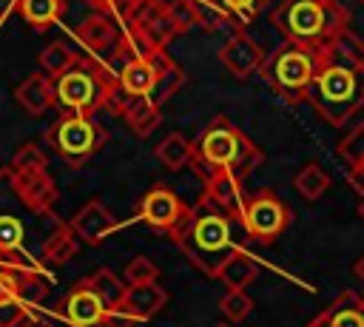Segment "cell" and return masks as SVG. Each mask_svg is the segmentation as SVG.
<instances>
[{
    "instance_id": "obj_1",
    "label": "cell",
    "mask_w": 364,
    "mask_h": 327,
    "mask_svg": "<svg viewBox=\"0 0 364 327\" xmlns=\"http://www.w3.org/2000/svg\"><path fill=\"white\" fill-rule=\"evenodd\" d=\"M270 23L284 43L324 54L350 28V14L338 0H282L270 11Z\"/></svg>"
},
{
    "instance_id": "obj_2",
    "label": "cell",
    "mask_w": 364,
    "mask_h": 327,
    "mask_svg": "<svg viewBox=\"0 0 364 327\" xmlns=\"http://www.w3.org/2000/svg\"><path fill=\"white\" fill-rule=\"evenodd\" d=\"M233 222L228 213H222L219 208H213L208 199H199V205H193L185 227L173 236V242L182 247V253L208 276L219 279L222 267L239 253L245 250L236 242L233 233Z\"/></svg>"
},
{
    "instance_id": "obj_3",
    "label": "cell",
    "mask_w": 364,
    "mask_h": 327,
    "mask_svg": "<svg viewBox=\"0 0 364 327\" xmlns=\"http://www.w3.org/2000/svg\"><path fill=\"white\" fill-rule=\"evenodd\" d=\"M262 159L264 154L256 142H250L247 134H242L228 117H213L193 142L191 168L202 182H208L216 171H230L245 179Z\"/></svg>"
},
{
    "instance_id": "obj_4",
    "label": "cell",
    "mask_w": 364,
    "mask_h": 327,
    "mask_svg": "<svg viewBox=\"0 0 364 327\" xmlns=\"http://www.w3.org/2000/svg\"><path fill=\"white\" fill-rule=\"evenodd\" d=\"M304 100L330 125L341 128V122L364 105V68L336 51H327Z\"/></svg>"
},
{
    "instance_id": "obj_5",
    "label": "cell",
    "mask_w": 364,
    "mask_h": 327,
    "mask_svg": "<svg viewBox=\"0 0 364 327\" xmlns=\"http://www.w3.org/2000/svg\"><path fill=\"white\" fill-rule=\"evenodd\" d=\"M327 54V51H324ZM324 54L318 51H307V48H299V45H279L262 65V77L264 82L279 94L284 97L287 102H301L307 88L313 85L321 63H324Z\"/></svg>"
},
{
    "instance_id": "obj_6",
    "label": "cell",
    "mask_w": 364,
    "mask_h": 327,
    "mask_svg": "<svg viewBox=\"0 0 364 327\" xmlns=\"http://www.w3.org/2000/svg\"><path fill=\"white\" fill-rule=\"evenodd\" d=\"M105 139H108L105 128L97 125L91 117H80V114H63L46 131V145L57 151V156L71 168L85 165L105 145Z\"/></svg>"
},
{
    "instance_id": "obj_7",
    "label": "cell",
    "mask_w": 364,
    "mask_h": 327,
    "mask_svg": "<svg viewBox=\"0 0 364 327\" xmlns=\"http://www.w3.org/2000/svg\"><path fill=\"white\" fill-rule=\"evenodd\" d=\"M102 91H105V82H102L97 63L88 65L85 60L77 68L54 80V94H57V105L63 108V114L91 117L97 108H102Z\"/></svg>"
},
{
    "instance_id": "obj_8",
    "label": "cell",
    "mask_w": 364,
    "mask_h": 327,
    "mask_svg": "<svg viewBox=\"0 0 364 327\" xmlns=\"http://www.w3.org/2000/svg\"><path fill=\"white\" fill-rule=\"evenodd\" d=\"M239 225H242L247 239L270 245L290 225V208L273 191H256L253 196H247L242 216H239Z\"/></svg>"
},
{
    "instance_id": "obj_9",
    "label": "cell",
    "mask_w": 364,
    "mask_h": 327,
    "mask_svg": "<svg viewBox=\"0 0 364 327\" xmlns=\"http://www.w3.org/2000/svg\"><path fill=\"white\" fill-rule=\"evenodd\" d=\"M191 210H193V208L185 205L182 196H176V193L168 191V188H151V191L139 199V205H136V216H139L145 225H151V227L168 233L171 239L185 227Z\"/></svg>"
},
{
    "instance_id": "obj_10",
    "label": "cell",
    "mask_w": 364,
    "mask_h": 327,
    "mask_svg": "<svg viewBox=\"0 0 364 327\" xmlns=\"http://www.w3.org/2000/svg\"><path fill=\"white\" fill-rule=\"evenodd\" d=\"M57 313L60 318H65L71 327H102L105 316H108V307L102 304V299L94 293L91 282L82 279L77 282L65 299L57 304Z\"/></svg>"
},
{
    "instance_id": "obj_11",
    "label": "cell",
    "mask_w": 364,
    "mask_h": 327,
    "mask_svg": "<svg viewBox=\"0 0 364 327\" xmlns=\"http://www.w3.org/2000/svg\"><path fill=\"white\" fill-rule=\"evenodd\" d=\"M17 199L31 210V213H46L54 216V205H57V185L51 179L48 171H31V173H6Z\"/></svg>"
},
{
    "instance_id": "obj_12",
    "label": "cell",
    "mask_w": 364,
    "mask_h": 327,
    "mask_svg": "<svg viewBox=\"0 0 364 327\" xmlns=\"http://www.w3.org/2000/svg\"><path fill=\"white\" fill-rule=\"evenodd\" d=\"M219 60H222V65L230 71V74H236V77H250V74H256V71H262V65H264V51H262V45L253 40V37H247L245 31H236L222 48H219Z\"/></svg>"
},
{
    "instance_id": "obj_13",
    "label": "cell",
    "mask_w": 364,
    "mask_h": 327,
    "mask_svg": "<svg viewBox=\"0 0 364 327\" xmlns=\"http://www.w3.org/2000/svg\"><path fill=\"white\" fill-rule=\"evenodd\" d=\"M202 199H208L213 208H219L222 213H228L230 219L239 222L242 208H245V202H247L245 179H239V176L230 173V171H216V173L205 182V193H202Z\"/></svg>"
},
{
    "instance_id": "obj_14",
    "label": "cell",
    "mask_w": 364,
    "mask_h": 327,
    "mask_svg": "<svg viewBox=\"0 0 364 327\" xmlns=\"http://www.w3.org/2000/svg\"><path fill=\"white\" fill-rule=\"evenodd\" d=\"M74 37H77L97 60H102V57H108V54L119 45L122 31H119L117 20H111L108 14L94 11V14H88V17L74 28Z\"/></svg>"
},
{
    "instance_id": "obj_15",
    "label": "cell",
    "mask_w": 364,
    "mask_h": 327,
    "mask_svg": "<svg viewBox=\"0 0 364 327\" xmlns=\"http://www.w3.org/2000/svg\"><path fill=\"white\" fill-rule=\"evenodd\" d=\"M71 230L80 236V242L88 245H102L114 230H117V219L114 213L100 202V199H88L74 216H71Z\"/></svg>"
},
{
    "instance_id": "obj_16",
    "label": "cell",
    "mask_w": 364,
    "mask_h": 327,
    "mask_svg": "<svg viewBox=\"0 0 364 327\" xmlns=\"http://www.w3.org/2000/svg\"><path fill=\"white\" fill-rule=\"evenodd\" d=\"M307 327H364V293H338L307 321Z\"/></svg>"
},
{
    "instance_id": "obj_17",
    "label": "cell",
    "mask_w": 364,
    "mask_h": 327,
    "mask_svg": "<svg viewBox=\"0 0 364 327\" xmlns=\"http://www.w3.org/2000/svg\"><path fill=\"white\" fill-rule=\"evenodd\" d=\"M14 100H17V105H20L26 114L40 117V114H46L48 108L57 105L54 80L46 77L43 71H37V74L26 77L23 82H17V88H14Z\"/></svg>"
},
{
    "instance_id": "obj_18",
    "label": "cell",
    "mask_w": 364,
    "mask_h": 327,
    "mask_svg": "<svg viewBox=\"0 0 364 327\" xmlns=\"http://www.w3.org/2000/svg\"><path fill=\"white\" fill-rule=\"evenodd\" d=\"M168 301V293L165 287H159V282H151V284H128V293H125V301L122 307L136 318V321H148L154 318Z\"/></svg>"
},
{
    "instance_id": "obj_19",
    "label": "cell",
    "mask_w": 364,
    "mask_h": 327,
    "mask_svg": "<svg viewBox=\"0 0 364 327\" xmlns=\"http://www.w3.org/2000/svg\"><path fill=\"white\" fill-rule=\"evenodd\" d=\"M156 77H159V71H156V65L151 63V57H145V60H131V63H125V65L117 71V80L122 82V88H125L131 97H148V94L154 91V85H156Z\"/></svg>"
},
{
    "instance_id": "obj_20",
    "label": "cell",
    "mask_w": 364,
    "mask_h": 327,
    "mask_svg": "<svg viewBox=\"0 0 364 327\" xmlns=\"http://www.w3.org/2000/svg\"><path fill=\"white\" fill-rule=\"evenodd\" d=\"M37 63H40V71H43L46 77L57 80V77H63L65 71L77 68V65L82 63V57H80V54H77V51H74L68 43L54 40V43H48V45L40 51Z\"/></svg>"
},
{
    "instance_id": "obj_21",
    "label": "cell",
    "mask_w": 364,
    "mask_h": 327,
    "mask_svg": "<svg viewBox=\"0 0 364 327\" xmlns=\"http://www.w3.org/2000/svg\"><path fill=\"white\" fill-rule=\"evenodd\" d=\"M259 276V262L247 253V250H239L219 273V282L228 287V290H245L253 279Z\"/></svg>"
},
{
    "instance_id": "obj_22",
    "label": "cell",
    "mask_w": 364,
    "mask_h": 327,
    "mask_svg": "<svg viewBox=\"0 0 364 327\" xmlns=\"http://www.w3.org/2000/svg\"><path fill=\"white\" fill-rule=\"evenodd\" d=\"M65 11V0H20V11L26 23H31L37 31L51 28L60 14Z\"/></svg>"
},
{
    "instance_id": "obj_23",
    "label": "cell",
    "mask_w": 364,
    "mask_h": 327,
    "mask_svg": "<svg viewBox=\"0 0 364 327\" xmlns=\"http://www.w3.org/2000/svg\"><path fill=\"white\" fill-rule=\"evenodd\" d=\"M122 119L128 122V128H131L136 136H148L154 128H159L162 111H159L156 105H151L148 97H134V102L128 105V111H125Z\"/></svg>"
},
{
    "instance_id": "obj_24",
    "label": "cell",
    "mask_w": 364,
    "mask_h": 327,
    "mask_svg": "<svg viewBox=\"0 0 364 327\" xmlns=\"http://www.w3.org/2000/svg\"><path fill=\"white\" fill-rule=\"evenodd\" d=\"M156 159L165 165V168H171V171H179V168H185V165H191V159H193V142L188 139V136H182V134H168L159 145H156Z\"/></svg>"
},
{
    "instance_id": "obj_25",
    "label": "cell",
    "mask_w": 364,
    "mask_h": 327,
    "mask_svg": "<svg viewBox=\"0 0 364 327\" xmlns=\"http://www.w3.org/2000/svg\"><path fill=\"white\" fill-rule=\"evenodd\" d=\"M80 250V236L71 230V225H60L43 245V259L51 264H65Z\"/></svg>"
},
{
    "instance_id": "obj_26",
    "label": "cell",
    "mask_w": 364,
    "mask_h": 327,
    "mask_svg": "<svg viewBox=\"0 0 364 327\" xmlns=\"http://www.w3.org/2000/svg\"><path fill=\"white\" fill-rule=\"evenodd\" d=\"M196 6V26L213 31L222 26H239V17L225 0H193Z\"/></svg>"
},
{
    "instance_id": "obj_27",
    "label": "cell",
    "mask_w": 364,
    "mask_h": 327,
    "mask_svg": "<svg viewBox=\"0 0 364 327\" xmlns=\"http://www.w3.org/2000/svg\"><path fill=\"white\" fill-rule=\"evenodd\" d=\"M330 173L318 165V162H307L296 176H293V185H296V191L307 199V202H316L318 196H324V191L330 188Z\"/></svg>"
},
{
    "instance_id": "obj_28",
    "label": "cell",
    "mask_w": 364,
    "mask_h": 327,
    "mask_svg": "<svg viewBox=\"0 0 364 327\" xmlns=\"http://www.w3.org/2000/svg\"><path fill=\"white\" fill-rule=\"evenodd\" d=\"M88 282H91L94 293L102 299V304H105L108 310H117V307H122L128 287L119 282V276H114L108 267H100L97 273H91V276H88Z\"/></svg>"
},
{
    "instance_id": "obj_29",
    "label": "cell",
    "mask_w": 364,
    "mask_h": 327,
    "mask_svg": "<svg viewBox=\"0 0 364 327\" xmlns=\"http://www.w3.org/2000/svg\"><path fill=\"white\" fill-rule=\"evenodd\" d=\"M31 171H48V156L37 142H23L9 159L6 173H31Z\"/></svg>"
},
{
    "instance_id": "obj_30",
    "label": "cell",
    "mask_w": 364,
    "mask_h": 327,
    "mask_svg": "<svg viewBox=\"0 0 364 327\" xmlns=\"http://www.w3.org/2000/svg\"><path fill=\"white\" fill-rule=\"evenodd\" d=\"M185 80H188V77H185V71H182L176 63H173L171 68H165V71L156 77V85H154V91L148 94L151 105H156V108H159V105H162L168 97H173V94H176L182 85H185Z\"/></svg>"
},
{
    "instance_id": "obj_31",
    "label": "cell",
    "mask_w": 364,
    "mask_h": 327,
    "mask_svg": "<svg viewBox=\"0 0 364 327\" xmlns=\"http://www.w3.org/2000/svg\"><path fill=\"white\" fill-rule=\"evenodd\" d=\"M219 310H222V316H225L230 324H239V321H245V318L250 316L253 299H250L245 290H228V293L219 299Z\"/></svg>"
},
{
    "instance_id": "obj_32",
    "label": "cell",
    "mask_w": 364,
    "mask_h": 327,
    "mask_svg": "<svg viewBox=\"0 0 364 327\" xmlns=\"http://www.w3.org/2000/svg\"><path fill=\"white\" fill-rule=\"evenodd\" d=\"M23 239H26V227L17 216H0V253L11 256L23 250Z\"/></svg>"
},
{
    "instance_id": "obj_33",
    "label": "cell",
    "mask_w": 364,
    "mask_h": 327,
    "mask_svg": "<svg viewBox=\"0 0 364 327\" xmlns=\"http://www.w3.org/2000/svg\"><path fill=\"white\" fill-rule=\"evenodd\" d=\"M159 279V267L148 256H136L125 264V282L128 284H151Z\"/></svg>"
},
{
    "instance_id": "obj_34",
    "label": "cell",
    "mask_w": 364,
    "mask_h": 327,
    "mask_svg": "<svg viewBox=\"0 0 364 327\" xmlns=\"http://www.w3.org/2000/svg\"><path fill=\"white\" fill-rule=\"evenodd\" d=\"M330 51H336V54H341L344 60H350V63H355V65L364 68V40L355 37L350 28L341 31V37L336 40V45H333Z\"/></svg>"
},
{
    "instance_id": "obj_35",
    "label": "cell",
    "mask_w": 364,
    "mask_h": 327,
    "mask_svg": "<svg viewBox=\"0 0 364 327\" xmlns=\"http://www.w3.org/2000/svg\"><path fill=\"white\" fill-rule=\"evenodd\" d=\"M338 156L347 159L350 165H364V125L355 131H347L344 139L338 142Z\"/></svg>"
},
{
    "instance_id": "obj_36",
    "label": "cell",
    "mask_w": 364,
    "mask_h": 327,
    "mask_svg": "<svg viewBox=\"0 0 364 327\" xmlns=\"http://www.w3.org/2000/svg\"><path fill=\"white\" fill-rule=\"evenodd\" d=\"M37 270V267H34ZM20 273L23 270H11V267H0V307L11 304L20 299Z\"/></svg>"
},
{
    "instance_id": "obj_37",
    "label": "cell",
    "mask_w": 364,
    "mask_h": 327,
    "mask_svg": "<svg viewBox=\"0 0 364 327\" xmlns=\"http://www.w3.org/2000/svg\"><path fill=\"white\" fill-rule=\"evenodd\" d=\"M168 11H171V17L176 20V26L182 31H188L191 26H196V6H193V0H173L168 6Z\"/></svg>"
},
{
    "instance_id": "obj_38",
    "label": "cell",
    "mask_w": 364,
    "mask_h": 327,
    "mask_svg": "<svg viewBox=\"0 0 364 327\" xmlns=\"http://www.w3.org/2000/svg\"><path fill=\"white\" fill-rule=\"evenodd\" d=\"M230 9H233V14L239 17V23H247V20H253V14H259L262 9H267L273 0H225Z\"/></svg>"
},
{
    "instance_id": "obj_39",
    "label": "cell",
    "mask_w": 364,
    "mask_h": 327,
    "mask_svg": "<svg viewBox=\"0 0 364 327\" xmlns=\"http://www.w3.org/2000/svg\"><path fill=\"white\" fill-rule=\"evenodd\" d=\"M28 310H34V307H28L23 299H17V301L0 307V327H20V321L26 318Z\"/></svg>"
},
{
    "instance_id": "obj_40",
    "label": "cell",
    "mask_w": 364,
    "mask_h": 327,
    "mask_svg": "<svg viewBox=\"0 0 364 327\" xmlns=\"http://www.w3.org/2000/svg\"><path fill=\"white\" fill-rule=\"evenodd\" d=\"M134 324H136V318H134L125 307L108 310V316H105V321H102V327H134Z\"/></svg>"
},
{
    "instance_id": "obj_41",
    "label": "cell",
    "mask_w": 364,
    "mask_h": 327,
    "mask_svg": "<svg viewBox=\"0 0 364 327\" xmlns=\"http://www.w3.org/2000/svg\"><path fill=\"white\" fill-rule=\"evenodd\" d=\"M347 182H350V188L361 196V202H364V165L358 162V165H350V173H347Z\"/></svg>"
},
{
    "instance_id": "obj_42",
    "label": "cell",
    "mask_w": 364,
    "mask_h": 327,
    "mask_svg": "<svg viewBox=\"0 0 364 327\" xmlns=\"http://www.w3.org/2000/svg\"><path fill=\"white\" fill-rule=\"evenodd\" d=\"M20 327H54V324H51V318H46V316L34 307V310L26 313V318L20 321Z\"/></svg>"
},
{
    "instance_id": "obj_43",
    "label": "cell",
    "mask_w": 364,
    "mask_h": 327,
    "mask_svg": "<svg viewBox=\"0 0 364 327\" xmlns=\"http://www.w3.org/2000/svg\"><path fill=\"white\" fill-rule=\"evenodd\" d=\"M20 11V0H0V26L9 20V14Z\"/></svg>"
},
{
    "instance_id": "obj_44",
    "label": "cell",
    "mask_w": 364,
    "mask_h": 327,
    "mask_svg": "<svg viewBox=\"0 0 364 327\" xmlns=\"http://www.w3.org/2000/svg\"><path fill=\"white\" fill-rule=\"evenodd\" d=\"M353 273H355V276H358V279L364 282V256H361V259H358V262L353 264Z\"/></svg>"
},
{
    "instance_id": "obj_45",
    "label": "cell",
    "mask_w": 364,
    "mask_h": 327,
    "mask_svg": "<svg viewBox=\"0 0 364 327\" xmlns=\"http://www.w3.org/2000/svg\"><path fill=\"white\" fill-rule=\"evenodd\" d=\"M358 213H361V216H364V202H361V208H358Z\"/></svg>"
},
{
    "instance_id": "obj_46",
    "label": "cell",
    "mask_w": 364,
    "mask_h": 327,
    "mask_svg": "<svg viewBox=\"0 0 364 327\" xmlns=\"http://www.w3.org/2000/svg\"><path fill=\"white\" fill-rule=\"evenodd\" d=\"M0 267H3V253H0Z\"/></svg>"
},
{
    "instance_id": "obj_47",
    "label": "cell",
    "mask_w": 364,
    "mask_h": 327,
    "mask_svg": "<svg viewBox=\"0 0 364 327\" xmlns=\"http://www.w3.org/2000/svg\"><path fill=\"white\" fill-rule=\"evenodd\" d=\"M222 327H228V324H222Z\"/></svg>"
},
{
    "instance_id": "obj_48",
    "label": "cell",
    "mask_w": 364,
    "mask_h": 327,
    "mask_svg": "<svg viewBox=\"0 0 364 327\" xmlns=\"http://www.w3.org/2000/svg\"><path fill=\"white\" fill-rule=\"evenodd\" d=\"M361 3H364V0H361Z\"/></svg>"
}]
</instances>
